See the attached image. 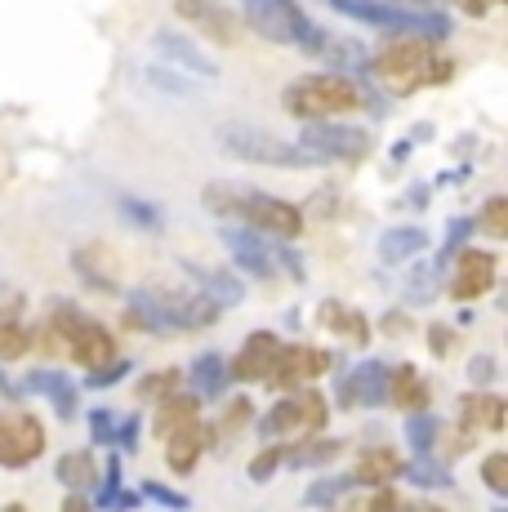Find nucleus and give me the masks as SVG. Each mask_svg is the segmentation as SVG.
I'll return each mask as SVG.
<instances>
[{
    "label": "nucleus",
    "mask_w": 508,
    "mask_h": 512,
    "mask_svg": "<svg viewBox=\"0 0 508 512\" xmlns=\"http://www.w3.org/2000/svg\"><path fill=\"white\" fill-rule=\"evenodd\" d=\"M281 107L299 121H321V116H348V112H379V98L370 85H361L348 72H321V76H299L286 85Z\"/></svg>",
    "instance_id": "nucleus-1"
},
{
    "label": "nucleus",
    "mask_w": 508,
    "mask_h": 512,
    "mask_svg": "<svg viewBox=\"0 0 508 512\" xmlns=\"http://www.w3.org/2000/svg\"><path fill=\"white\" fill-rule=\"evenodd\" d=\"M393 41L379 45V54L370 58V72L379 81H388V90L397 94H410L419 85H437L451 76V63H437V49L428 36H415V32H388Z\"/></svg>",
    "instance_id": "nucleus-2"
},
{
    "label": "nucleus",
    "mask_w": 508,
    "mask_h": 512,
    "mask_svg": "<svg viewBox=\"0 0 508 512\" xmlns=\"http://www.w3.org/2000/svg\"><path fill=\"white\" fill-rule=\"evenodd\" d=\"M241 14L263 41L272 45H286V49H299V54L317 58L321 45H326V27L312 23L304 14L299 0H241Z\"/></svg>",
    "instance_id": "nucleus-3"
},
{
    "label": "nucleus",
    "mask_w": 508,
    "mask_h": 512,
    "mask_svg": "<svg viewBox=\"0 0 508 512\" xmlns=\"http://www.w3.org/2000/svg\"><path fill=\"white\" fill-rule=\"evenodd\" d=\"M214 139H219L223 152L237 156V161H246V165H268V170H308V165H321L317 156L304 152L299 143H286L268 130H254V125H246V121L223 125Z\"/></svg>",
    "instance_id": "nucleus-4"
},
{
    "label": "nucleus",
    "mask_w": 508,
    "mask_h": 512,
    "mask_svg": "<svg viewBox=\"0 0 508 512\" xmlns=\"http://www.w3.org/2000/svg\"><path fill=\"white\" fill-rule=\"evenodd\" d=\"M50 330L58 334V343L72 352V361H81L85 370H94V366H103V361L116 357V334L67 299L50 303Z\"/></svg>",
    "instance_id": "nucleus-5"
},
{
    "label": "nucleus",
    "mask_w": 508,
    "mask_h": 512,
    "mask_svg": "<svg viewBox=\"0 0 508 512\" xmlns=\"http://www.w3.org/2000/svg\"><path fill=\"white\" fill-rule=\"evenodd\" d=\"M335 14H348L366 27H379V32H415L428 36V41H446L451 36V18L446 14H428V9L415 5H393V0H330Z\"/></svg>",
    "instance_id": "nucleus-6"
},
{
    "label": "nucleus",
    "mask_w": 508,
    "mask_h": 512,
    "mask_svg": "<svg viewBox=\"0 0 508 512\" xmlns=\"http://www.w3.org/2000/svg\"><path fill=\"white\" fill-rule=\"evenodd\" d=\"M326 415H330V401L321 397L317 388H304V383H299V388H290L268 415L254 423V428H259V437L295 441V437H308V432L326 428Z\"/></svg>",
    "instance_id": "nucleus-7"
},
{
    "label": "nucleus",
    "mask_w": 508,
    "mask_h": 512,
    "mask_svg": "<svg viewBox=\"0 0 508 512\" xmlns=\"http://www.w3.org/2000/svg\"><path fill=\"white\" fill-rule=\"evenodd\" d=\"M232 223H246V228L263 232V236H277V241H295L304 232V210L281 196H268L259 187H241V201H237V219Z\"/></svg>",
    "instance_id": "nucleus-8"
},
{
    "label": "nucleus",
    "mask_w": 508,
    "mask_h": 512,
    "mask_svg": "<svg viewBox=\"0 0 508 512\" xmlns=\"http://www.w3.org/2000/svg\"><path fill=\"white\" fill-rule=\"evenodd\" d=\"M299 147L317 156L321 165H330V161H361V156L370 152V130L321 116V121H308L304 125V134H299Z\"/></svg>",
    "instance_id": "nucleus-9"
},
{
    "label": "nucleus",
    "mask_w": 508,
    "mask_h": 512,
    "mask_svg": "<svg viewBox=\"0 0 508 512\" xmlns=\"http://www.w3.org/2000/svg\"><path fill=\"white\" fill-rule=\"evenodd\" d=\"M152 303L161 312L165 330H210L223 317V308L201 290H152Z\"/></svg>",
    "instance_id": "nucleus-10"
},
{
    "label": "nucleus",
    "mask_w": 508,
    "mask_h": 512,
    "mask_svg": "<svg viewBox=\"0 0 508 512\" xmlns=\"http://www.w3.org/2000/svg\"><path fill=\"white\" fill-rule=\"evenodd\" d=\"M45 455V428L36 415L0 410V468H27Z\"/></svg>",
    "instance_id": "nucleus-11"
},
{
    "label": "nucleus",
    "mask_w": 508,
    "mask_h": 512,
    "mask_svg": "<svg viewBox=\"0 0 508 512\" xmlns=\"http://www.w3.org/2000/svg\"><path fill=\"white\" fill-rule=\"evenodd\" d=\"M219 241L228 245L232 263H237L246 277H254V281H272V277H277V263H272V241H277V236H263V232L246 228V223H223Z\"/></svg>",
    "instance_id": "nucleus-12"
},
{
    "label": "nucleus",
    "mask_w": 508,
    "mask_h": 512,
    "mask_svg": "<svg viewBox=\"0 0 508 512\" xmlns=\"http://www.w3.org/2000/svg\"><path fill=\"white\" fill-rule=\"evenodd\" d=\"M330 366H335V352H321V348H308V343H295V348H281L277 361H272L268 370V388H299V383L317 379V374H330Z\"/></svg>",
    "instance_id": "nucleus-13"
},
{
    "label": "nucleus",
    "mask_w": 508,
    "mask_h": 512,
    "mask_svg": "<svg viewBox=\"0 0 508 512\" xmlns=\"http://www.w3.org/2000/svg\"><path fill=\"white\" fill-rule=\"evenodd\" d=\"M379 410L388 406V366L384 361H361L357 370H348L339 379V410Z\"/></svg>",
    "instance_id": "nucleus-14"
},
{
    "label": "nucleus",
    "mask_w": 508,
    "mask_h": 512,
    "mask_svg": "<svg viewBox=\"0 0 508 512\" xmlns=\"http://www.w3.org/2000/svg\"><path fill=\"white\" fill-rule=\"evenodd\" d=\"M152 49H156V58H161V63L179 67V72H188V76H201V81H214V76H219V63H214V58L205 54L197 41H188L183 32H174V27L152 32Z\"/></svg>",
    "instance_id": "nucleus-15"
},
{
    "label": "nucleus",
    "mask_w": 508,
    "mask_h": 512,
    "mask_svg": "<svg viewBox=\"0 0 508 512\" xmlns=\"http://www.w3.org/2000/svg\"><path fill=\"white\" fill-rule=\"evenodd\" d=\"M455 277H451V299L468 303L482 299L486 290L495 285V272H500V259L491 250H455Z\"/></svg>",
    "instance_id": "nucleus-16"
},
{
    "label": "nucleus",
    "mask_w": 508,
    "mask_h": 512,
    "mask_svg": "<svg viewBox=\"0 0 508 512\" xmlns=\"http://www.w3.org/2000/svg\"><path fill=\"white\" fill-rule=\"evenodd\" d=\"M161 441H165V464H170V472L188 477V472L197 468V459L214 446V423H201V415H197L192 423L174 428L170 437H161Z\"/></svg>",
    "instance_id": "nucleus-17"
},
{
    "label": "nucleus",
    "mask_w": 508,
    "mask_h": 512,
    "mask_svg": "<svg viewBox=\"0 0 508 512\" xmlns=\"http://www.w3.org/2000/svg\"><path fill=\"white\" fill-rule=\"evenodd\" d=\"M281 352V339L272 330H254L246 343H241V352L228 361V374L232 383H263L272 370V361H277Z\"/></svg>",
    "instance_id": "nucleus-18"
},
{
    "label": "nucleus",
    "mask_w": 508,
    "mask_h": 512,
    "mask_svg": "<svg viewBox=\"0 0 508 512\" xmlns=\"http://www.w3.org/2000/svg\"><path fill=\"white\" fill-rule=\"evenodd\" d=\"M179 268H183V277L197 285L201 294H210L219 308H241V303H246V285H241L237 272L210 268V263H201V259H179Z\"/></svg>",
    "instance_id": "nucleus-19"
},
{
    "label": "nucleus",
    "mask_w": 508,
    "mask_h": 512,
    "mask_svg": "<svg viewBox=\"0 0 508 512\" xmlns=\"http://www.w3.org/2000/svg\"><path fill=\"white\" fill-rule=\"evenodd\" d=\"M72 272L90 285V290H107V294L116 290V259L103 241H90V245H81V250H72Z\"/></svg>",
    "instance_id": "nucleus-20"
},
{
    "label": "nucleus",
    "mask_w": 508,
    "mask_h": 512,
    "mask_svg": "<svg viewBox=\"0 0 508 512\" xmlns=\"http://www.w3.org/2000/svg\"><path fill=\"white\" fill-rule=\"evenodd\" d=\"M504 415H508V406L495 397V392L473 388V392H464V397H459V423H464L468 432H500Z\"/></svg>",
    "instance_id": "nucleus-21"
},
{
    "label": "nucleus",
    "mask_w": 508,
    "mask_h": 512,
    "mask_svg": "<svg viewBox=\"0 0 508 512\" xmlns=\"http://www.w3.org/2000/svg\"><path fill=\"white\" fill-rule=\"evenodd\" d=\"M23 392H45L58 419H76V401H81V392H76V383L67 379L63 370H32L27 383H23Z\"/></svg>",
    "instance_id": "nucleus-22"
},
{
    "label": "nucleus",
    "mask_w": 508,
    "mask_h": 512,
    "mask_svg": "<svg viewBox=\"0 0 508 512\" xmlns=\"http://www.w3.org/2000/svg\"><path fill=\"white\" fill-rule=\"evenodd\" d=\"M339 450H344V441H339V437L308 432V437H295L290 446H281V464H286V468H326Z\"/></svg>",
    "instance_id": "nucleus-23"
},
{
    "label": "nucleus",
    "mask_w": 508,
    "mask_h": 512,
    "mask_svg": "<svg viewBox=\"0 0 508 512\" xmlns=\"http://www.w3.org/2000/svg\"><path fill=\"white\" fill-rule=\"evenodd\" d=\"M179 14L197 23L201 32H210L214 41H237V18L228 14L223 0H179Z\"/></svg>",
    "instance_id": "nucleus-24"
},
{
    "label": "nucleus",
    "mask_w": 508,
    "mask_h": 512,
    "mask_svg": "<svg viewBox=\"0 0 508 512\" xmlns=\"http://www.w3.org/2000/svg\"><path fill=\"white\" fill-rule=\"evenodd\" d=\"M188 383H192V392H197L201 401H219L223 392L232 388V374H228L223 352H201V357L188 366Z\"/></svg>",
    "instance_id": "nucleus-25"
},
{
    "label": "nucleus",
    "mask_w": 508,
    "mask_h": 512,
    "mask_svg": "<svg viewBox=\"0 0 508 512\" xmlns=\"http://www.w3.org/2000/svg\"><path fill=\"white\" fill-rule=\"evenodd\" d=\"M156 406V419H152V428H156V437H170L174 428H183V423H192L201 415V397L197 392H165L161 401H152Z\"/></svg>",
    "instance_id": "nucleus-26"
},
{
    "label": "nucleus",
    "mask_w": 508,
    "mask_h": 512,
    "mask_svg": "<svg viewBox=\"0 0 508 512\" xmlns=\"http://www.w3.org/2000/svg\"><path fill=\"white\" fill-rule=\"evenodd\" d=\"M397 481H406V486H415V490H451L455 486L446 459H437V455H410L406 464L397 468Z\"/></svg>",
    "instance_id": "nucleus-27"
},
{
    "label": "nucleus",
    "mask_w": 508,
    "mask_h": 512,
    "mask_svg": "<svg viewBox=\"0 0 508 512\" xmlns=\"http://www.w3.org/2000/svg\"><path fill=\"white\" fill-rule=\"evenodd\" d=\"M419 250H428V232L415 228V223H402V228H388L379 236V263L397 268V263H410Z\"/></svg>",
    "instance_id": "nucleus-28"
},
{
    "label": "nucleus",
    "mask_w": 508,
    "mask_h": 512,
    "mask_svg": "<svg viewBox=\"0 0 508 512\" xmlns=\"http://www.w3.org/2000/svg\"><path fill=\"white\" fill-rule=\"evenodd\" d=\"M388 401L406 410H424L428 406V383L419 379V370L410 366H388Z\"/></svg>",
    "instance_id": "nucleus-29"
},
{
    "label": "nucleus",
    "mask_w": 508,
    "mask_h": 512,
    "mask_svg": "<svg viewBox=\"0 0 508 512\" xmlns=\"http://www.w3.org/2000/svg\"><path fill=\"white\" fill-rule=\"evenodd\" d=\"M397 468H402V455L393 446H370L357 459L353 477H357V486H388V481H397Z\"/></svg>",
    "instance_id": "nucleus-30"
},
{
    "label": "nucleus",
    "mask_w": 508,
    "mask_h": 512,
    "mask_svg": "<svg viewBox=\"0 0 508 512\" xmlns=\"http://www.w3.org/2000/svg\"><path fill=\"white\" fill-rule=\"evenodd\" d=\"M321 326H326L330 334H344V339H353V343H366V339H370V321L361 317V312L344 308L339 299H326V303H321Z\"/></svg>",
    "instance_id": "nucleus-31"
},
{
    "label": "nucleus",
    "mask_w": 508,
    "mask_h": 512,
    "mask_svg": "<svg viewBox=\"0 0 508 512\" xmlns=\"http://www.w3.org/2000/svg\"><path fill=\"white\" fill-rule=\"evenodd\" d=\"M116 214H121L130 228H139V232H165V210L161 205H152V201H143V196H134V192L116 196Z\"/></svg>",
    "instance_id": "nucleus-32"
},
{
    "label": "nucleus",
    "mask_w": 508,
    "mask_h": 512,
    "mask_svg": "<svg viewBox=\"0 0 508 512\" xmlns=\"http://www.w3.org/2000/svg\"><path fill=\"white\" fill-rule=\"evenodd\" d=\"M125 321H130L134 330H143V334H170V330H165V321H161V312H156L148 285L125 294Z\"/></svg>",
    "instance_id": "nucleus-33"
},
{
    "label": "nucleus",
    "mask_w": 508,
    "mask_h": 512,
    "mask_svg": "<svg viewBox=\"0 0 508 512\" xmlns=\"http://www.w3.org/2000/svg\"><path fill=\"white\" fill-rule=\"evenodd\" d=\"M54 477L63 481L67 490H90L94 486V455L90 450H67V455H58Z\"/></svg>",
    "instance_id": "nucleus-34"
},
{
    "label": "nucleus",
    "mask_w": 508,
    "mask_h": 512,
    "mask_svg": "<svg viewBox=\"0 0 508 512\" xmlns=\"http://www.w3.org/2000/svg\"><path fill=\"white\" fill-rule=\"evenodd\" d=\"M406 441H410V450H415V455H437V441H442V419L428 415V410H410Z\"/></svg>",
    "instance_id": "nucleus-35"
},
{
    "label": "nucleus",
    "mask_w": 508,
    "mask_h": 512,
    "mask_svg": "<svg viewBox=\"0 0 508 512\" xmlns=\"http://www.w3.org/2000/svg\"><path fill=\"white\" fill-rule=\"evenodd\" d=\"M437 285H442V259L433 263H419V268L406 272V303H433L437 299Z\"/></svg>",
    "instance_id": "nucleus-36"
},
{
    "label": "nucleus",
    "mask_w": 508,
    "mask_h": 512,
    "mask_svg": "<svg viewBox=\"0 0 508 512\" xmlns=\"http://www.w3.org/2000/svg\"><path fill=\"white\" fill-rule=\"evenodd\" d=\"M353 486H357L353 472H344V477H317V481L308 486V495H304V499H308L312 508H326V504H339V499H344Z\"/></svg>",
    "instance_id": "nucleus-37"
},
{
    "label": "nucleus",
    "mask_w": 508,
    "mask_h": 512,
    "mask_svg": "<svg viewBox=\"0 0 508 512\" xmlns=\"http://www.w3.org/2000/svg\"><path fill=\"white\" fill-rule=\"evenodd\" d=\"M148 85L152 90H161V94H174V98H188V94H197V85H192V76L188 72H179V67H148Z\"/></svg>",
    "instance_id": "nucleus-38"
},
{
    "label": "nucleus",
    "mask_w": 508,
    "mask_h": 512,
    "mask_svg": "<svg viewBox=\"0 0 508 512\" xmlns=\"http://www.w3.org/2000/svg\"><path fill=\"white\" fill-rule=\"evenodd\" d=\"M32 348V330H23L14 317H0V361H18Z\"/></svg>",
    "instance_id": "nucleus-39"
},
{
    "label": "nucleus",
    "mask_w": 508,
    "mask_h": 512,
    "mask_svg": "<svg viewBox=\"0 0 508 512\" xmlns=\"http://www.w3.org/2000/svg\"><path fill=\"white\" fill-rule=\"evenodd\" d=\"M477 228H482L486 236H495V241H500V236H508V196H491V201L482 205V214H477Z\"/></svg>",
    "instance_id": "nucleus-40"
},
{
    "label": "nucleus",
    "mask_w": 508,
    "mask_h": 512,
    "mask_svg": "<svg viewBox=\"0 0 508 512\" xmlns=\"http://www.w3.org/2000/svg\"><path fill=\"white\" fill-rule=\"evenodd\" d=\"M482 481L495 499H508V455L504 450H495V455L482 459Z\"/></svg>",
    "instance_id": "nucleus-41"
},
{
    "label": "nucleus",
    "mask_w": 508,
    "mask_h": 512,
    "mask_svg": "<svg viewBox=\"0 0 508 512\" xmlns=\"http://www.w3.org/2000/svg\"><path fill=\"white\" fill-rule=\"evenodd\" d=\"M272 263H277V272H286L290 281H308V268H304V254L295 250L290 241H272Z\"/></svg>",
    "instance_id": "nucleus-42"
},
{
    "label": "nucleus",
    "mask_w": 508,
    "mask_h": 512,
    "mask_svg": "<svg viewBox=\"0 0 508 512\" xmlns=\"http://www.w3.org/2000/svg\"><path fill=\"white\" fill-rule=\"evenodd\" d=\"M183 388V370H161V374H148V379H139V397L143 401H161L165 392Z\"/></svg>",
    "instance_id": "nucleus-43"
},
{
    "label": "nucleus",
    "mask_w": 508,
    "mask_h": 512,
    "mask_svg": "<svg viewBox=\"0 0 508 512\" xmlns=\"http://www.w3.org/2000/svg\"><path fill=\"white\" fill-rule=\"evenodd\" d=\"M130 370H134L130 361L112 357V361H103V366H94L90 374H85V388H112V383H121L125 374H130Z\"/></svg>",
    "instance_id": "nucleus-44"
},
{
    "label": "nucleus",
    "mask_w": 508,
    "mask_h": 512,
    "mask_svg": "<svg viewBox=\"0 0 508 512\" xmlns=\"http://www.w3.org/2000/svg\"><path fill=\"white\" fill-rule=\"evenodd\" d=\"M281 468V446H263L259 455L250 459V468H246V477L254 481V486H263V481H272V472Z\"/></svg>",
    "instance_id": "nucleus-45"
},
{
    "label": "nucleus",
    "mask_w": 508,
    "mask_h": 512,
    "mask_svg": "<svg viewBox=\"0 0 508 512\" xmlns=\"http://www.w3.org/2000/svg\"><path fill=\"white\" fill-rule=\"evenodd\" d=\"M495 379H500V361H495L491 352H477V357L468 361V383H473V388H495Z\"/></svg>",
    "instance_id": "nucleus-46"
},
{
    "label": "nucleus",
    "mask_w": 508,
    "mask_h": 512,
    "mask_svg": "<svg viewBox=\"0 0 508 512\" xmlns=\"http://www.w3.org/2000/svg\"><path fill=\"white\" fill-rule=\"evenodd\" d=\"M477 232V223L473 219H468V214H459V219H451V228H446V241H442V254H437V259H451V254L459 250V245H464L468 241V236H473Z\"/></svg>",
    "instance_id": "nucleus-47"
},
{
    "label": "nucleus",
    "mask_w": 508,
    "mask_h": 512,
    "mask_svg": "<svg viewBox=\"0 0 508 512\" xmlns=\"http://www.w3.org/2000/svg\"><path fill=\"white\" fill-rule=\"evenodd\" d=\"M90 437L99 441V446H112V441H116V419H112V410H103V406L90 410Z\"/></svg>",
    "instance_id": "nucleus-48"
},
{
    "label": "nucleus",
    "mask_w": 508,
    "mask_h": 512,
    "mask_svg": "<svg viewBox=\"0 0 508 512\" xmlns=\"http://www.w3.org/2000/svg\"><path fill=\"white\" fill-rule=\"evenodd\" d=\"M143 499H152V504H161V508H188V495L161 486V481H143Z\"/></svg>",
    "instance_id": "nucleus-49"
},
{
    "label": "nucleus",
    "mask_w": 508,
    "mask_h": 512,
    "mask_svg": "<svg viewBox=\"0 0 508 512\" xmlns=\"http://www.w3.org/2000/svg\"><path fill=\"white\" fill-rule=\"evenodd\" d=\"M139 428H143V419H139V415L121 419V423H116V441H112V446H121L125 455H134V450H139Z\"/></svg>",
    "instance_id": "nucleus-50"
},
{
    "label": "nucleus",
    "mask_w": 508,
    "mask_h": 512,
    "mask_svg": "<svg viewBox=\"0 0 508 512\" xmlns=\"http://www.w3.org/2000/svg\"><path fill=\"white\" fill-rule=\"evenodd\" d=\"M451 343H455L451 326H428V348H433L437 357H446V352H451Z\"/></svg>",
    "instance_id": "nucleus-51"
},
{
    "label": "nucleus",
    "mask_w": 508,
    "mask_h": 512,
    "mask_svg": "<svg viewBox=\"0 0 508 512\" xmlns=\"http://www.w3.org/2000/svg\"><path fill=\"white\" fill-rule=\"evenodd\" d=\"M406 326H410L406 312H388V317H384V330L388 334H406Z\"/></svg>",
    "instance_id": "nucleus-52"
},
{
    "label": "nucleus",
    "mask_w": 508,
    "mask_h": 512,
    "mask_svg": "<svg viewBox=\"0 0 508 512\" xmlns=\"http://www.w3.org/2000/svg\"><path fill=\"white\" fill-rule=\"evenodd\" d=\"M0 397L23 401V388H18V383H9V374H5V370H0Z\"/></svg>",
    "instance_id": "nucleus-53"
},
{
    "label": "nucleus",
    "mask_w": 508,
    "mask_h": 512,
    "mask_svg": "<svg viewBox=\"0 0 508 512\" xmlns=\"http://www.w3.org/2000/svg\"><path fill=\"white\" fill-rule=\"evenodd\" d=\"M63 508H67V512H85V508H90V499H85V490H72Z\"/></svg>",
    "instance_id": "nucleus-54"
},
{
    "label": "nucleus",
    "mask_w": 508,
    "mask_h": 512,
    "mask_svg": "<svg viewBox=\"0 0 508 512\" xmlns=\"http://www.w3.org/2000/svg\"><path fill=\"white\" fill-rule=\"evenodd\" d=\"M393 504H397V499H393V495H388V490H379V495H375V499H370V508H393Z\"/></svg>",
    "instance_id": "nucleus-55"
},
{
    "label": "nucleus",
    "mask_w": 508,
    "mask_h": 512,
    "mask_svg": "<svg viewBox=\"0 0 508 512\" xmlns=\"http://www.w3.org/2000/svg\"><path fill=\"white\" fill-rule=\"evenodd\" d=\"M410 156V139H402V143H393V161H406Z\"/></svg>",
    "instance_id": "nucleus-56"
},
{
    "label": "nucleus",
    "mask_w": 508,
    "mask_h": 512,
    "mask_svg": "<svg viewBox=\"0 0 508 512\" xmlns=\"http://www.w3.org/2000/svg\"><path fill=\"white\" fill-rule=\"evenodd\" d=\"M415 5H437V0H415Z\"/></svg>",
    "instance_id": "nucleus-57"
}]
</instances>
